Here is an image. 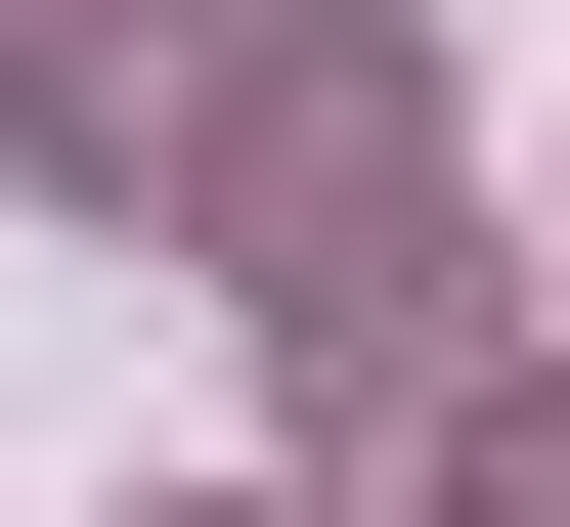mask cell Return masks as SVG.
<instances>
[{
  "instance_id": "1",
  "label": "cell",
  "mask_w": 570,
  "mask_h": 527,
  "mask_svg": "<svg viewBox=\"0 0 570 527\" xmlns=\"http://www.w3.org/2000/svg\"><path fill=\"white\" fill-rule=\"evenodd\" d=\"M264 308H307V396H439V88L395 45H264Z\"/></svg>"
},
{
  "instance_id": "2",
  "label": "cell",
  "mask_w": 570,
  "mask_h": 527,
  "mask_svg": "<svg viewBox=\"0 0 570 527\" xmlns=\"http://www.w3.org/2000/svg\"><path fill=\"white\" fill-rule=\"evenodd\" d=\"M0 133H45V176H176L219 133V0H0Z\"/></svg>"
},
{
  "instance_id": "3",
  "label": "cell",
  "mask_w": 570,
  "mask_h": 527,
  "mask_svg": "<svg viewBox=\"0 0 570 527\" xmlns=\"http://www.w3.org/2000/svg\"><path fill=\"white\" fill-rule=\"evenodd\" d=\"M219 527H264V484H219Z\"/></svg>"
}]
</instances>
